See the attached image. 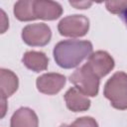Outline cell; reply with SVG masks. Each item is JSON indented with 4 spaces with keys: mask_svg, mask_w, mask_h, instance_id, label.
Returning <instances> with one entry per match:
<instances>
[{
    "mask_svg": "<svg viewBox=\"0 0 127 127\" xmlns=\"http://www.w3.org/2000/svg\"><path fill=\"white\" fill-rule=\"evenodd\" d=\"M92 54V44L89 41L65 40L59 42L54 48V58L59 66L72 68Z\"/></svg>",
    "mask_w": 127,
    "mask_h": 127,
    "instance_id": "6da1fadb",
    "label": "cell"
},
{
    "mask_svg": "<svg viewBox=\"0 0 127 127\" xmlns=\"http://www.w3.org/2000/svg\"><path fill=\"white\" fill-rule=\"evenodd\" d=\"M104 96L119 110L127 109V73L115 72L104 85Z\"/></svg>",
    "mask_w": 127,
    "mask_h": 127,
    "instance_id": "7a4b0ae2",
    "label": "cell"
},
{
    "mask_svg": "<svg viewBox=\"0 0 127 127\" xmlns=\"http://www.w3.org/2000/svg\"><path fill=\"white\" fill-rule=\"evenodd\" d=\"M69 80L87 96H96L98 93L99 77L90 69L87 64L74 70L69 76Z\"/></svg>",
    "mask_w": 127,
    "mask_h": 127,
    "instance_id": "3957f363",
    "label": "cell"
},
{
    "mask_svg": "<svg viewBox=\"0 0 127 127\" xmlns=\"http://www.w3.org/2000/svg\"><path fill=\"white\" fill-rule=\"evenodd\" d=\"M89 20L83 15H70L62 19L58 25V30L62 36L77 38L87 34Z\"/></svg>",
    "mask_w": 127,
    "mask_h": 127,
    "instance_id": "277c9868",
    "label": "cell"
},
{
    "mask_svg": "<svg viewBox=\"0 0 127 127\" xmlns=\"http://www.w3.org/2000/svg\"><path fill=\"white\" fill-rule=\"evenodd\" d=\"M52 38V31L45 23L27 25L22 31L23 41L32 47H42L47 45Z\"/></svg>",
    "mask_w": 127,
    "mask_h": 127,
    "instance_id": "5b68a950",
    "label": "cell"
},
{
    "mask_svg": "<svg viewBox=\"0 0 127 127\" xmlns=\"http://www.w3.org/2000/svg\"><path fill=\"white\" fill-rule=\"evenodd\" d=\"M86 64L99 78L108 74L114 67V60L108 53L104 51L92 53L89 56Z\"/></svg>",
    "mask_w": 127,
    "mask_h": 127,
    "instance_id": "8992f818",
    "label": "cell"
},
{
    "mask_svg": "<svg viewBox=\"0 0 127 127\" xmlns=\"http://www.w3.org/2000/svg\"><path fill=\"white\" fill-rule=\"evenodd\" d=\"M37 88L40 92L54 95L58 93L65 84V76L61 73H44L37 78Z\"/></svg>",
    "mask_w": 127,
    "mask_h": 127,
    "instance_id": "52a82bcc",
    "label": "cell"
},
{
    "mask_svg": "<svg viewBox=\"0 0 127 127\" xmlns=\"http://www.w3.org/2000/svg\"><path fill=\"white\" fill-rule=\"evenodd\" d=\"M34 13L36 19L56 20L62 15L63 8L55 1L34 0Z\"/></svg>",
    "mask_w": 127,
    "mask_h": 127,
    "instance_id": "ba28073f",
    "label": "cell"
},
{
    "mask_svg": "<svg viewBox=\"0 0 127 127\" xmlns=\"http://www.w3.org/2000/svg\"><path fill=\"white\" fill-rule=\"evenodd\" d=\"M64 100L67 108L73 112L85 111L90 107V100L75 86L69 88L65 92Z\"/></svg>",
    "mask_w": 127,
    "mask_h": 127,
    "instance_id": "9c48e42d",
    "label": "cell"
},
{
    "mask_svg": "<svg viewBox=\"0 0 127 127\" xmlns=\"http://www.w3.org/2000/svg\"><path fill=\"white\" fill-rule=\"evenodd\" d=\"M11 127H38L39 119L34 110L28 107L19 108L11 117Z\"/></svg>",
    "mask_w": 127,
    "mask_h": 127,
    "instance_id": "30bf717a",
    "label": "cell"
},
{
    "mask_svg": "<svg viewBox=\"0 0 127 127\" xmlns=\"http://www.w3.org/2000/svg\"><path fill=\"white\" fill-rule=\"evenodd\" d=\"M19 80L17 75L5 68L0 69V93L1 98H8L10 97L18 88Z\"/></svg>",
    "mask_w": 127,
    "mask_h": 127,
    "instance_id": "8fae6325",
    "label": "cell"
},
{
    "mask_svg": "<svg viewBox=\"0 0 127 127\" xmlns=\"http://www.w3.org/2000/svg\"><path fill=\"white\" fill-rule=\"evenodd\" d=\"M22 62L26 65V67H28L29 69L35 72L46 70L49 64V60L47 56L42 52H36V51H30L25 53Z\"/></svg>",
    "mask_w": 127,
    "mask_h": 127,
    "instance_id": "7c38bea8",
    "label": "cell"
},
{
    "mask_svg": "<svg viewBox=\"0 0 127 127\" xmlns=\"http://www.w3.org/2000/svg\"><path fill=\"white\" fill-rule=\"evenodd\" d=\"M14 15L20 21L35 20L34 0H22L16 2L14 5Z\"/></svg>",
    "mask_w": 127,
    "mask_h": 127,
    "instance_id": "4fadbf2b",
    "label": "cell"
},
{
    "mask_svg": "<svg viewBox=\"0 0 127 127\" xmlns=\"http://www.w3.org/2000/svg\"><path fill=\"white\" fill-rule=\"evenodd\" d=\"M105 6L109 12L113 14H120L127 9V1H107Z\"/></svg>",
    "mask_w": 127,
    "mask_h": 127,
    "instance_id": "5bb4252c",
    "label": "cell"
},
{
    "mask_svg": "<svg viewBox=\"0 0 127 127\" xmlns=\"http://www.w3.org/2000/svg\"><path fill=\"white\" fill-rule=\"evenodd\" d=\"M71 126L72 127H98V124L95 121V119H93L92 117L84 116V117L77 118L71 124Z\"/></svg>",
    "mask_w": 127,
    "mask_h": 127,
    "instance_id": "9a60e30c",
    "label": "cell"
},
{
    "mask_svg": "<svg viewBox=\"0 0 127 127\" xmlns=\"http://www.w3.org/2000/svg\"><path fill=\"white\" fill-rule=\"evenodd\" d=\"M69 4L77 9H86L88 7H90L92 5V2H86V1H82V2H69Z\"/></svg>",
    "mask_w": 127,
    "mask_h": 127,
    "instance_id": "2e32d148",
    "label": "cell"
},
{
    "mask_svg": "<svg viewBox=\"0 0 127 127\" xmlns=\"http://www.w3.org/2000/svg\"><path fill=\"white\" fill-rule=\"evenodd\" d=\"M8 27H9V24H8V19L6 17V14L3 10H1V33H4Z\"/></svg>",
    "mask_w": 127,
    "mask_h": 127,
    "instance_id": "e0dca14e",
    "label": "cell"
},
{
    "mask_svg": "<svg viewBox=\"0 0 127 127\" xmlns=\"http://www.w3.org/2000/svg\"><path fill=\"white\" fill-rule=\"evenodd\" d=\"M1 106H2V112H1V117L3 118L5 113H6V99L5 98H1Z\"/></svg>",
    "mask_w": 127,
    "mask_h": 127,
    "instance_id": "ac0fdd59",
    "label": "cell"
},
{
    "mask_svg": "<svg viewBox=\"0 0 127 127\" xmlns=\"http://www.w3.org/2000/svg\"><path fill=\"white\" fill-rule=\"evenodd\" d=\"M122 17H123V20H124V22H125V24L127 25V9L122 13Z\"/></svg>",
    "mask_w": 127,
    "mask_h": 127,
    "instance_id": "d6986e66",
    "label": "cell"
},
{
    "mask_svg": "<svg viewBox=\"0 0 127 127\" xmlns=\"http://www.w3.org/2000/svg\"><path fill=\"white\" fill-rule=\"evenodd\" d=\"M60 127H72L71 125H66V124H62Z\"/></svg>",
    "mask_w": 127,
    "mask_h": 127,
    "instance_id": "ffe728a7",
    "label": "cell"
}]
</instances>
